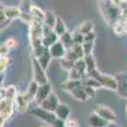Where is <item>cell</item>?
Returning a JSON list of instances; mask_svg holds the SVG:
<instances>
[{
	"instance_id": "6",
	"label": "cell",
	"mask_w": 127,
	"mask_h": 127,
	"mask_svg": "<svg viewBox=\"0 0 127 127\" xmlns=\"http://www.w3.org/2000/svg\"><path fill=\"white\" fill-rule=\"evenodd\" d=\"M59 39H60V37L54 32V29L43 24V36H42V45H43L46 48H48V47H51L54 43H56Z\"/></svg>"
},
{
	"instance_id": "47",
	"label": "cell",
	"mask_w": 127,
	"mask_h": 127,
	"mask_svg": "<svg viewBox=\"0 0 127 127\" xmlns=\"http://www.w3.org/2000/svg\"><path fill=\"white\" fill-rule=\"evenodd\" d=\"M0 59H1V55H0Z\"/></svg>"
},
{
	"instance_id": "12",
	"label": "cell",
	"mask_w": 127,
	"mask_h": 127,
	"mask_svg": "<svg viewBox=\"0 0 127 127\" xmlns=\"http://www.w3.org/2000/svg\"><path fill=\"white\" fill-rule=\"evenodd\" d=\"M88 125H89V127H108L109 126V123L107 121L99 117L95 112H92L88 116Z\"/></svg>"
},
{
	"instance_id": "19",
	"label": "cell",
	"mask_w": 127,
	"mask_h": 127,
	"mask_svg": "<svg viewBox=\"0 0 127 127\" xmlns=\"http://www.w3.org/2000/svg\"><path fill=\"white\" fill-rule=\"evenodd\" d=\"M79 87H83L81 80H69V79L61 85L62 90H64V92H67V93H71L72 90H75V89L79 88Z\"/></svg>"
},
{
	"instance_id": "41",
	"label": "cell",
	"mask_w": 127,
	"mask_h": 127,
	"mask_svg": "<svg viewBox=\"0 0 127 127\" xmlns=\"http://www.w3.org/2000/svg\"><path fill=\"white\" fill-rule=\"evenodd\" d=\"M52 127H65V122L56 118V121H55L54 123H52Z\"/></svg>"
},
{
	"instance_id": "21",
	"label": "cell",
	"mask_w": 127,
	"mask_h": 127,
	"mask_svg": "<svg viewBox=\"0 0 127 127\" xmlns=\"http://www.w3.org/2000/svg\"><path fill=\"white\" fill-rule=\"evenodd\" d=\"M70 94H71V97H72L74 99H76V100H79V102H87V100L89 99V97L87 95L85 90H84V87L76 88L75 90H72Z\"/></svg>"
},
{
	"instance_id": "18",
	"label": "cell",
	"mask_w": 127,
	"mask_h": 127,
	"mask_svg": "<svg viewBox=\"0 0 127 127\" xmlns=\"http://www.w3.org/2000/svg\"><path fill=\"white\" fill-rule=\"evenodd\" d=\"M75 32H79L80 34H87V33H89V32H93V22L92 20H89V19H87V20H83V22L74 29Z\"/></svg>"
},
{
	"instance_id": "14",
	"label": "cell",
	"mask_w": 127,
	"mask_h": 127,
	"mask_svg": "<svg viewBox=\"0 0 127 127\" xmlns=\"http://www.w3.org/2000/svg\"><path fill=\"white\" fill-rule=\"evenodd\" d=\"M29 14H31L32 20H33V22L43 23V20H45V12L39 6L33 5V6H32V9H31V12H29Z\"/></svg>"
},
{
	"instance_id": "25",
	"label": "cell",
	"mask_w": 127,
	"mask_h": 127,
	"mask_svg": "<svg viewBox=\"0 0 127 127\" xmlns=\"http://www.w3.org/2000/svg\"><path fill=\"white\" fill-rule=\"evenodd\" d=\"M60 42L65 46L66 50L71 48L74 46V41H72V34L70 33V32H66V33H64L61 37H60Z\"/></svg>"
},
{
	"instance_id": "43",
	"label": "cell",
	"mask_w": 127,
	"mask_h": 127,
	"mask_svg": "<svg viewBox=\"0 0 127 127\" xmlns=\"http://www.w3.org/2000/svg\"><path fill=\"white\" fill-rule=\"evenodd\" d=\"M3 81H4V75H3V74H0V88L3 87Z\"/></svg>"
},
{
	"instance_id": "40",
	"label": "cell",
	"mask_w": 127,
	"mask_h": 127,
	"mask_svg": "<svg viewBox=\"0 0 127 127\" xmlns=\"http://www.w3.org/2000/svg\"><path fill=\"white\" fill-rule=\"evenodd\" d=\"M83 87H84V90H85L87 95L89 97V99L93 98L94 95H95V89H93V88H90V87H87V85H83Z\"/></svg>"
},
{
	"instance_id": "28",
	"label": "cell",
	"mask_w": 127,
	"mask_h": 127,
	"mask_svg": "<svg viewBox=\"0 0 127 127\" xmlns=\"http://www.w3.org/2000/svg\"><path fill=\"white\" fill-rule=\"evenodd\" d=\"M83 85H87V87H90V88H93V89H100L102 88V85H100V83L98 81V80H95L94 78H90V76H87V79L84 80V84Z\"/></svg>"
},
{
	"instance_id": "17",
	"label": "cell",
	"mask_w": 127,
	"mask_h": 127,
	"mask_svg": "<svg viewBox=\"0 0 127 127\" xmlns=\"http://www.w3.org/2000/svg\"><path fill=\"white\" fill-rule=\"evenodd\" d=\"M4 14L6 17V19L13 20V19H18L22 14L19 6H5L4 8Z\"/></svg>"
},
{
	"instance_id": "10",
	"label": "cell",
	"mask_w": 127,
	"mask_h": 127,
	"mask_svg": "<svg viewBox=\"0 0 127 127\" xmlns=\"http://www.w3.org/2000/svg\"><path fill=\"white\" fill-rule=\"evenodd\" d=\"M51 93H52V87H51V84H50V83L42 84V85H39V88H38V92H37V95H36L34 102H36L37 104H39L41 102H43Z\"/></svg>"
},
{
	"instance_id": "22",
	"label": "cell",
	"mask_w": 127,
	"mask_h": 127,
	"mask_svg": "<svg viewBox=\"0 0 127 127\" xmlns=\"http://www.w3.org/2000/svg\"><path fill=\"white\" fill-rule=\"evenodd\" d=\"M56 18H57V15H56L54 12H52V10H46V12H45V20H43V24L54 29L55 23H56Z\"/></svg>"
},
{
	"instance_id": "44",
	"label": "cell",
	"mask_w": 127,
	"mask_h": 127,
	"mask_svg": "<svg viewBox=\"0 0 127 127\" xmlns=\"http://www.w3.org/2000/svg\"><path fill=\"white\" fill-rule=\"evenodd\" d=\"M4 8H5V5H4L3 3H0V12H1V10H4Z\"/></svg>"
},
{
	"instance_id": "39",
	"label": "cell",
	"mask_w": 127,
	"mask_h": 127,
	"mask_svg": "<svg viewBox=\"0 0 127 127\" xmlns=\"http://www.w3.org/2000/svg\"><path fill=\"white\" fill-rule=\"evenodd\" d=\"M65 126L66 127H80L79 122L76 120H72V118H69L66 122H65Z\"/></svg>"
},
{
	"instance_id": "31",
	"label": "cell",
	"mask_w": 127,
	"mask_h": 127,
	"mask_svg": "<svg viewBox=\"0 0 127 127\" xmlns=\"http://www.w3.org/2000/svg\"><path fill=\"white\" fill-rule=\"evenodd\" d=\"M74 64L75 62H72V61H70V60H67V59H61L60 60V66L64 69V70H66L67 72L71 70V69H74Z\"/></svg>"
},
{
	"instance_id": "30",
	"label": "cell",
	"mask_w": 127,
	"mask_h": 127,
	"mask_svg": "<svg viewBox=\"0 0 127 127\" xmlns=\"http://www.w3.org/2000/svg\"><path fill=\"white\" fill-rule=\"evenodd\" d=\"M83 47V52H84V56H89L93 55V50H94V42H84L81 45Z\"/></svg>"
},
{
	"instance_id": "32",
	"label": "cell",
	"mask_w": 127,
	"mask_h": 127,
	"mask_svg": "<svg viewBox=\"0 0 127 127\" xmlns=\"http://www.w3.org/2000/svg\"><path fill=\"white\" fill-rule=\"evenodd\" d=\"M71 34H72V41H74V43H76V45H83V43H84V36L80 34L79 32H75V31H74Z\"/></svg>"
},
{
	"instance_id": "34",
	"label": "cell",
	"mask_w": 127,
	"mask_h": 127,
	"mask_svg": "<svg viewBox=\"0 0 127 127\" xmlns=\"http://www.w3.org/2000/svg\"><path fill=\"white\" fill-rule=\"evenodd\" d=\"M69 80H83V76L80 75V74L75 70V69H71L69 71V76H67Z\"/></svg>"
},
{
	"instance_id": "2",
	"label": "cell",
	"mask_w": 127,
	"mask_h": 127,
	"mask_svg": "<svg viewBox=\"0 0 127 127\" xmlns=\"http://www.w3.org/2000/svg\"><path fill=\"white\" fill-rule=\"evenodd\" d=\"M32 72H33V80L36 83H38L39 85L48 83L47 72H46V70L43 67L41 66V64L38 62V60L36 57L32 59Z\"/></svg>"
},
{
	"instance_id": "15",
	"label": "cell",
	"mask_w": 127,
	"mask_h": 127,
	"mask_svg": "<svg viewBox=\"0 0 127 127\" xmlns=\"http://www.w3.org/2000/svg\"><path fill=\"white\" fill-rule=\"evenodd\" d=\"M37 60H38V62L41 64V66L43 67L45 70H47V67L50 66V64H51V61H52V56H51V54H50V51H48V48H45L43 50V52L38 56V57H36Z\"/></svg>"
},
{
	"instance_id": "33",
	"label": "cell",
	"mask_w": 127,
	"mask_h": 127,
	"mask_svg": "<svg viewBox=\"0 0 127 127\" xmlns=\"http://www.w3.org/2000/svg\"><path fill=\"white\" fill-rule=\"evenodd\" d=\"M9 64H10V60H9L8 56L0 59V74H3L6 70V67L9 66Z\"/></svg>"
},
{
	"instance_id": "20",
	"label": "cell",
	"mask_w": 127,
	"mask_h": 127,
	"mask_svg": "<svg viewBox=\"0 0 127 127\" xmlns=\"http://www.w3.org/2000/svg\"><path fill=\"white\" fill-rule=\"evenodd\" d=\"M54 32L59 37H61L64 33H66V32H67L66 23H65V20H64L61 17H57L56 18V23H55V27H54Z\"/></svg>"
},
{
	"instance_id": "23",
	"label": "cell",
	"mask_w": 127,
	"mask_h": 127,
	"mask_svg": "<svg viewBox=\"0 0 127 127\" xmlns=\"http://www.w3.org/2000/svg\"><path fill=\"white\" fill-rule=\"evenodd\" d=\"M118 81V88H117V92L121 97H127V76H123L122 79L120 76L116 78Z\"/></svg>"
},
{
	"instance_id": "27",
	"label": "cell",
	"mask_w": 127,
	"mask_h": 127,
	"mask_svg": "<svg viewBox=\"0 0 127 127\" xmlns=\"http://www.w3.org/2000/svg\"><path fill=\"white\" fill-rule=\"evenodd\" d=\"M17 95H18V92H17V88L14 85H9V87L5 88V99L14 102Z\"/></svg>"
},
{
	"instance_id": "42",
	"label": "cell",
	"mask_w": 127,
	"mask_h": 127,
	"mask_svg": "<svg viewBox=\"0 0 127 127\" xmlns=\"http://www.w3.org/2000/svg\"><path fill=\"white\" fill-rule=\"evenodd\" d=\"M5 123H6V118L0 114V127H5Z\"/></svg>"
},
{
	"instance_id": "37",
	"label": "cell",
	"mask_w": 127,
	"mask_h": 127,
	"mask_svg": "<svg viewBox=\"0 0 127 127\" xmlns=\"http://www.w3.org/2000/svg\"><path fill=\"white\" fill-rule=\"evenodd\" d=\"M9 51H10V48H9V47H8L5 43L0 45V55H1V57H5V56H8Z\"/></svg>"
},
{
	"instance_id": "36",
	"label": "cell",
	"mask_w": 127,
	"mask_h": 127,
	"mask_svg": "<svg viewBox=\"0 0 127 127\" xmlns=\"http://www.w3.org/2000/svg\"><path fill=\"white\" fill-rule=\"evenodd\" d=\"M4 43H5L10 50H12V48H15V47L18 46V41H17L15 38H13V37H10V38H8V39L4 42Z\"/></svg>"
},
{
	"instance_id": "45",
	"label": "cell",
	"mask_w": 127,
	"mask_h": 127,
	"mask_svg": "<svg viewBox=\"0 0 127 127\" xmlns=\"http://www.w3.org/2000/svg\"><path fill=\"white\" fill-rule=\"evenodd\" d=\"M126 116H127V104H126Z\"/></svg>"
},
{
	"instance_id": "13",
	"label": "cell",
	"mask_w": 127,
	"mask_h": 127,
	"mask_svg": "<svg viewBox=\"0 0 127 127\" xmlns=\"http://www.w3.org/2000/svg\"><path fill=\"white\" fill-rule=\"evenodd\" d=\"M113 31H114V33L120 37L127 34V19L123 18V17H120V19L113 26Z\"/></svg>"
},
{
	"instance_id": "3",
	"label": "cell",
	"mask_w": 127,
	"mask_h": 127,
	"mask_svg": "<svg viewBox=\"0 0 127 127\" xmlns=\"http://www.w3.org/2000/svg\"><path fill=\"white\" fill-rule=\"evenodd\" d=\"M94 112L97 113L99 117H102L103 120H105L109 125L114 123L117 121V114L114 113V111L112 108H109L108 105H104V104H97L94 108Z\"/></svg>"
},
{
	"instance_id": "24",
	"label": "cell",
	"mask_w": 127,
	"mask_h": 127,
	"mask_svg": "<svg viewBox=\"0 0 127 127\" xmlns=\"http://www.w3.org/2000/svg\"><path fill=\"white\" fill-rule=\"evenodd\" d=\"M74 69H75L80 75L84 78L88 76V71H87V65H85V61H84V59H80L78 61H75V64H74Z\"/></svg>"
},
{
	"instance_id": "4",
	"label": "cell",
	"mask_w": 127,
	"mask_h": 127,
	"mask_svg": "<svg viewBox=\"0 0 127 127\" xmlns=\"http://www.w3.org/2000/svg\"><path fill=\"white\" fill-rule=\"evenodd\" d=\"M32 116H34V117H37L38 120H41L42 122H45L46 125H51L54 123L56 121V116L55 113H51V112H47L45 109H42L41 107H36L31 111Z\"/></svg>"
},
{
	"instance_id": "7",
	"label": "cell",
	"mask_w": 127,
	"mask_h": 127,
	"mask_svg": "<svg viewBox=\"0 0 127 127\" xmlns=\"http://www.w3.org/2000/svg\"><path fill=\"white\" fill-rule=\"evenodd\" d=\"M14 111H15L14 102L8 100V99H3V100H0V114L4 116V117H5L6 120L12 117V114L14 113Z\"/></svg>"
},
{
	"instance_id": "29",
	"label": "cell",
	"mask_w": 127,
	"mask_h": 127,
	"mask_svg": "<svg viewBox=\"0 0 127 127\" xmlns=\"http://www.w3.org/2000/svg\"><path fill=\"white\" fill-rule=\"evenodd\" d=\"M33 4H32V0H20V4H19V9L22 13H29Z\"/></svg>"
},
{
	"instance_id": "35",
	"label": "cell",
	"mask_w": 127,
	"mask_h": 127,
	"mask_svg": "<svg viewBox=\"0 0 127 127\" xmlns=\"http://www.w3.org/2000/svg\"><path fill=\"white\" fill-rule=\"evenodd\" d=\"M19 19L22 20V22L27 23L28 26H31V24H32V22H33V20H32V17H31V14H29V13H22V14H20V17H19Z\"/></svg>"
},
{
	"instance_id": "38",
	"label": "cell",
	"mask_w": 127,
	"mask_h": 127,
	"mask_svg": "<svg viewBox=\"0 0 127 127\" xmlns=\"http://www.w3.org/2000/svg\"><path fill=\"white\" fill-rule=\"evenodd\" d=\"M95 41V33L94 31L93 32H89V33L84 34V42H94Z\"/></svg>"
},
{
	"instance_id": "1",
	"label": "cell",
	"mask_w": 127,
	"mask_h": 127,
	"mask_svg": "<svg viewBox=\"0 0 127 127\" xmlns=\"http://www.w3.org/2000/svg\"><path fill=\"white\" fill-rule=\"evenodd\" d=\"M88 76L94 78L95 80H98V81L100 83L102 88L108 89V90H113V92H117L118 81H117V79H116L114 76L107 75V74H103V72H100L98 69H95V70H93L92 72H89Z\"/></svg>"
},
{
	"instance_id": "9",
	"label": "cell",
	"mask_w": 127,
	"mask_h": 127,
	"mask_svg": "<svg viewBox=\"0 0 127 127\" xmlns=\"http://www.w3.org/2000/svg\"><path fill=\"white\" fill-rule=\"evenodd\" d=\"M38 88H39V84L36 83L34 80H32V81L28 84L27 90L23 93V97L26 98V100H27L28 103H32V102L36 99V95H37Z\"/></svg>"
},
{
	"instance_id": "26",
	"label": "cell",
	"mask_w": 127,
	"mask_h": 127,
	"mask_svg": "<svg viewBox=\"0 0 127 127\" xmlns=\"http://www.w3.org/2000/svg\"><path fill=\"white\" fill-rule=\"evenodd\" d=\"M84 61H85V65H87V71L88 74L92 72L93 70L97 69V62H95V59L93 55H89V56H84Z\"/></svg>"
},
{
	"instance_id": "16",
	"label": "cell",
	"mask_w": 127,
	"mask_h": 127,
	"mask_svg": "<svg viewBox=\"0 0 127 127\" xmlns=\"http://www.w3.org/2000/svg\"><path fill=\"white\" fill-rule=\"evenodd\" d=\"M14 105H15V109L20 113H24L27 109H28V105L29 103L26 100V98L23 97V94H18L17 98L14 100Z\"/></svg>"
},
{
	"instance_id": "11",
	"label": "cell",
	"mask_w": 127,
	"mask_h": 127,
	"mask_svg": "<svg viewBox=\"0 0 127 127\" xmlns=\"http://www.w3.org/2000/svg\"><path fill=\"white\" fill-rule=\"evenodd\" d=\"M70 114H71L70 107H69V105H66V104H64V103H60L59 107H57L56 111H55L56 118H57V120H61V121H64V122H66V121L70 118Z\"/></svg>"
},
{
	"instance_id": "8",
	"label": "cell",
	"mask_w": 127,
	"mask_h": 127,
	"mask_svg": "<svg viewBox=\"0 0 127 127\" xmlns=\"http://www.w3.org/2000/svg\"><path fill=\"white\" fill-rule=\"evenodd\" d=\"M48 51H50L52 59H57V60L64 59V57H65V54H66V48L60 42V39L56 42V43L52 45L51 47H48Z\"/></svg>"
},
{
	"instance_id": "5",
	"label": "cell",
	"mask_w": 127,
	"mask_h": 127,
	"mask_svg": "<svg viewBox=\"0 0 127 127\" xmlns=\"http://www.w3.org/2000/svg\"><path fill=\"white\" fill-rule=\"evenodd\" d=\"M59 104H60V100H59V97L52 92L48 97L43 100V102H41L38 104V107H41L42 109H45L47 112H51V113H55L56 108L59 107Z\"/></svg>"
},
{
	"instance_id": "46",
	"label": "cell",
	"mask_w": 127,
	"mask_h": 127,
	"mask_svg": "<svg viewBox=\"0 0 127 127\" xmlns=\"http://www.w3.org/2000/svg\"><path fill=\"white\" fill-rule=\"evenodd\" d=\"M41 127H48V126H41Z\"/></svg>"
}]
</instances>
